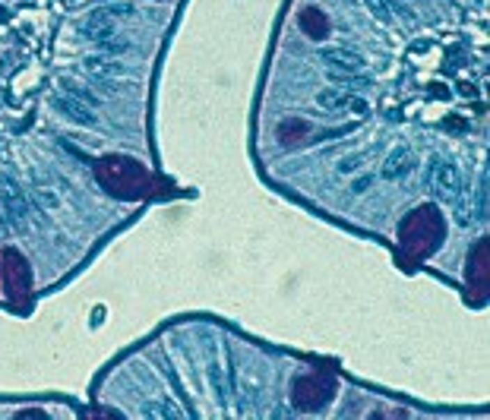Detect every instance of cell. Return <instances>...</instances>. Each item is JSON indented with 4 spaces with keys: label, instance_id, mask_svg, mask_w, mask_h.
<instances>
[{
    "label": "cell",
    "instance_id": "cell-12",
    "mask_svg": "<svg viewBox=\"0 0 490 420\" xmlns=\"http://www.w3.org/2000/svg\"><path fill=\"white\" fill-rule=\"evenodd\" d=\"M411 168H414V155L402 145V149H395L393 155L386 159V165H383V177L399 180V177H405V174H411Z\"/></svg>",
    "mask_w": 490,
    "mask_h": 420
},
{
    "label": "cell",
    "instance_id": "cell-10",
    "mask_svg": "<svg viewBox=\"0 0 490 420\" xmlns=\"http://www.w3.org/2000/svg\"><path fill=\"white\" fill-rule=\"evenodd\" d=\"M297 26L304 29L313 42H323L326 35H329V16H326L323 10H317V7H304V10H301V16H297Z\"/></svg>",
    "mask_w": 490,
    "mask_h": 420
},
{
    "label": "cell",
    "instance_id": "cell-5",
    "mask_svg": "<svg viewBox=\"0 0 490 420\" xmlns=\"http://www.w3.org/2000/svg\"><path fill=\"white\" fill-rule=\"evenodd\" d=\"M465 278H468V291L484 300L490 288V241H477L475 250L468 256V269H465Z\"/></svg>",
    "mask_w": 490,
    "mask_h": 420
},
{
    "label": "cell",
    "instance_id": "cell-4",
    "mask_svg": "<svg viewBox=\"0 0 490 420\" xmlns=\"http://www.w3.org/2000/svg\"><path fill=\"white\" fill-rule=\"evenodd\" d=\"M0 269H3V291L13 303L26 307L29 303V294H32V269H29L26 256L19 250L7 247L3 256H0Z\"/></svg>",
    "mask_w": 490,
    "mask_h": 420
},
{
    "label": "cell",
    "instance_id": "cell-20",
    "mask_svg": "<svg viewBox=\"0 0 490 420\" xmlns=\"http://www.w3.org/2000/svg\"><path fill=\"white\" fill-rule=\"evenodd\" d=\"M104 13L114 19V16H133L136 13V7H130V3H111V7H104Z\"/></svg>",
    "mask_w": 490,
    "mask_h": 420
},
{
    "label": "cell",
    "instance_id": "cell-6",
    "mask_svg": "<svg viewBox=\"0 0 490 420\" xmlns=\"http://www.w3.org/2000/svg\"><path fill=\"white\" fill-rule=\"evenodd\" d=\"M430 190L443 200H456L459 196L462 180H459V168L449 159H434V165H430Z\"/></svg>",
    "mask_w": 490,
    "mask_h": 420
},
{
    "label": "cell",
    "instance_id": "cell-3",
    "mask_svg": "<svg viewBox=\"0 0 490 420\" xmlns=\"http://www.w3.org/2000/svg\"><path fill=\"white\" fill-rule=\"evenodd\" d=\"M335 376L332 373H307L291 382V401L297 411H319L335 398Z\"/></svg>",
    "mask_w": 490,
    "mask_h": 420
},
{
    "label": "cell",
    "instance_id": "cell-21",
    "mask_svg": "<svg viewBox=\"0 0 490 420\" xmlns=\"http://www.w3.org/2000/svg\"><path fill=\"white\" fill-rule=\"evenodd\" d=\"M19 417H42L45 420V411H38V407H29V411H19Z\"/></svg>",
    "mask_w": 490,
    "mask_h": 420
},
{
    "label": "cell",
    "instance_id": "cell-15",
    "mask_svg": "<svg viewBox=\"0 0 490 420\" xmlns=\"http://www.w3.org/2000/svg\"><path fill=\"white\" fill-rule=\"evenodd\" d=\"M86 70H89L92 76H102V79H118V76H124V67L104 60V57H89V60H86Z\"/></svg>",
    "mask_w": 490,
    "mask_h": 420
},
{
    "label": "cell",
    "instance_id": "cell-18",
    "mask_svg": "<svg viewBox=\"0 0 490 420\" xmlns=\"http://www.w3.org/2000/svg\"><path fill=\"white\" fill-rule=\"evenodd\" d=\"M102 48L108 51V54H124V51H130L133 45L127 42V38H114V35H108V38H102Z\"/></svg>",
    "mask_w": 490,
    "mask_h": 420
},
{
    "label": "cell",
    "instance_id": "cell-9",
    "mask_svg": "<svg viewBox=\"0 0 490 420\" xmlns=\"http://www.w3.org/2000/svg\"><path fill=\"white\" fill-rule=\"evenodd\" d=\"M54 104H57V111L61 114H67L70 120H77V124H83V127H95V114H92V108L86 102H79L77 95H54Z\"/></svg>",
    "mask_w": 490,
    "mask_h": 420
},
{
    "label": "cell",
    "instance_id": "cell-19",
    "mask_svg": "<svg viewBox=\"0 0 490 420\" xmlns=\"http://www.w3.org/2000/svg\"><path fill=\"white\" fill-rule=\"evenodd\" d=\"M143 414H149V417H180V411L174 405H145Z\"/></svg>",
    "mask_w": 490,
    "mask_h": 420
},
{
    "label": "cell",
    "instance_id": "cell-11",
    "mask_svg": "<svg viewBox=\"0 0 490 420\" xmlns=\"http://www.w3.org/2000/svg\"><path fill=\"white\" fill-rule=\"evenodd\" d=\"M319 57L329 63V70H354V73H361V67H364V57L348 48H323Z\"/></svg>",
    "mask_w": 490,
    "mask_h": 420
},
{
    "label": "cell",
    "instance_id": "cell-2",
    "mask_svg": "<svg viewBox=\"0 0 490 420\" xmlns=\"http://www.w3.org/2000/svg\"><path fill=\"white\" fill-rule=\"evenodd\" d=\"M95 177L111 196L127 202H136L152 193L149 171L143 168V161L130 159V155H108V159H102L95 165Z\"/></svg>",
    "mask_w": 490,
    "mask_h": 420
},
{
    "label": "cell",
    "instance_id": "cell-17",
    "mask_svg": "<svg viewBox=\"0 0 490 420\" xmlns=\"http://www.w3.org/2000/svg\"><path fill=\"white\" fill-rule=\"evenodd\" d=\"M367 10H370V16H377L380 22H393V0H364Z\"/></svg>",
    "mask_w": 490,
    "mask_h": 420
},
{
    "label": "cell",
    "instance_id": "cell-16",
    "mask_svg": "<svg viewBox=\"0 0 490 420\" xmlns=\"http://www.w3.org/2000/svg\"><path fill=\"white\" fill-rule=\"evenodd\" d=\"M329 79L338 86H351V89H361V86H370L367 76H358L354 70H329Z\"/></svg>",
    "mask_w": 490,
    "mask_h": 420
},
{
    "label": "cell",
    "instance_id": "cell-7",
    "mask_svg": "<svg viewBox=\"0 0 490 420\" xmlns=\"http://www.w3.org/2000/svg\"><path fill=\"white\" fill-rule=\"evenodd\" d=\"M0 212H3L7 225L26 227V200H22L19 186L7 177H0Z\"/></svg>",
    "mask_w": 490,
    "mask_h": 420
},
{
    "label": "cell",
    "instance_id": "cell-8",
    "mask_svg": "<svg viewBox=\"0 0 490 420\" xmlns=\"http://www.w3.org/2000/svg\"><path fill=\"white\" fill-rule=\"evenodd\" d=\"M317 104H319L323 111H354V114H367V102L354 98L351 92H338V89L319 92V95H317Z\"/></svg>",
    "mask_w": 490,
    "mask_h": 420
},
{
    "label": "cell",
    "instance_id": "cell-13",
    "mask_svg": "<svg viewBox=\"0 0 490 420\" xmlns=\"http://www.w3.org/2000/svg\"><path fill=\"white\" fill-rule=\"evenodd\" d=\"M83 35H86V38H92V42H102V38H108V35H111V16L104 13V10L92 13L89 19L83 22Z\"/></svg>",
    "mask_w": 490,
    "mask_h": 420
},
{
    "label": "cell",
    "instance_id": "cell-14",
    "mask_svg": "<svg viewBox=\"0 0 490 420\" xmlns=\"http://www.w3.org/2000/svg\"><path fill=\"white\" fill-rule=\"evenodd\" d=\"M307 136H310V124H304L301 118L285 120V124L278 127V143H285V145H291V143H304Z\"/></svg>",
    "mask_w": 490,
    "mask_h": 420
},
{
    "label": "cell",
    "instance_id": "cell-1",
    "mask_svg": "<svg viewBox=\"0 0 490 420\" xmlns=\"http://www.w3.org/2000/svg\"><path fill=\"white\" fill-rule=\"evenodd\" d=\"M446 237V221L436 206H418L402 218L399 225V247L411 262H421L440 250Z\"/></svg>",
    "mask_w": 490,
    "mask_h": 420
}]
</instances>
